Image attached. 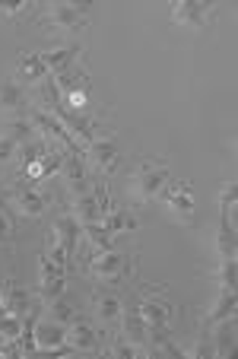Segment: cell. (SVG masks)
Listing matches in <instances>:
<instances>
[{
	"instance_id": "52a82bcc",
	"label": "cell",
	"mask_w": 238,
	"mask_h": 359,
	"mask_svg": "<svg viewBox=\"0 0 238 359\" xmlns=\"http://www.w3.org/2000/svg\"><path fill=\"white\" fill-rule=\"evenodd\" d=\"M162 203L165 210L181 223H194V191L188 182H169L162 188Z\"/></svg>"
},
{
	"instance_id": "8fae6325",
	"label": "cell",
	"mask_w": 238,
	"mask_h": 359,
	"mask_svg": "<svg viewBox=\"0 0 238 359\" xmlns=\"http://www.w3.org/2000/svg\"><path fill=\"white\" fill-rule=\"evenodd\" d=\"M38 271H41V280H38L41 302H51V299L64 296V290H67V271H64V267H57L55 261L45 258V255L38 258Z\"/></svg>"
},
{
	"instance_id": "603a6c76",
	"label": "cell",
	"mask_w": 238,
	"mask_h": 359,
	"mask_svg": "<svg viewBox=\"0 0 238 359\" xmlns=\"http://www.w3.org/2000/svg\"><path fill=\"white\" fill-rule=\"evenodd\" d=\"M225 318H235V290H219V299L213 305V312L206 315V327H213L216 321H225Z\"/></svg>"
},
{
	"instance_id": "ffe728a7",
	"label": "cell",
	"mask_w": 238,
	"mask_h": 359,
	"mask_svg": "<svg viewBox=\"0 0 238 359\" xmlns=\"http://www.w3.org/2000/svg\"><path fill=\"white\" fill-rule=\"evenodd\" d=\"M76 55H80V45H76V41H67V45H61V48L45 51V55H41V61H45V67L51 70V74H61V70L74 67Z\"/></svg>"
},
{
	"instance_id": "7a4b0ae2",
	"label": "cell",
	"mask_w": 238,
	"mask_h": 359,
	"mask_svg": "<svg viewBox=\"0 0 238 359\" xmlns=\"http://www.w3.org/2000/svg\"><path fill=\"white\" fill-rule=\"evenodd\" d=\"M130 267H134L130 255H121V251L111 248V251H102V255H92V261H89V277L99 280V283H121L130 273Z\"/></svg>"
},
{
	"instance_id": "6da1fadb",
	"label": "cell",
	"mask_w": 238,
	"mask_h": 359,
	"mask_svg": "<svg viewBox=\"0 0 238 359\" xmlns=\"http://www.w3.org/2000/svg\"><path fill=\"white\" fill-rule=\"evenodd\" d=\"M172 182V172L162 159H143L134 169V194L140 203H150L153 197L162 194V188Z\"/></svg>"
},
{
	"instance_id": "9a60e30c",
	"label": "cell",
	"mask_w": 238,
	"mask_h": 359,
	"mask_svg": "<svg viewBox=\"0 0 238 359\" xmlns=\"http://www.w3.org/2000/svg\"><path fill=\"white\" fill-rule=\"evenodd\" d=\"M67 346L74 353H99L102 344H99V334L89 321H80L76 318L74 325H67Z\"/></svg>"
},
{
	"instance_id": "f546056e",
	"label": "cell",
	"mask_w": 238,
	"mask_h": 359,
	"mask_svg": "<svg viewBox=\"0 0 238 359\" xmlns=\"http://www.w3.org/2000/svg\"><path fill=\"white\" fill-rule=\"evenodd\" d=\"M235 197H238V188L229 184V188L223 191V197H219V213H223V217L232 219V213H235Z\"/></svg>"
},
{
	"instance_id": "5bb4252c",
	"label": "cell",
	"mask_w": 238,
	"mask_h": 359,
	"mask_svg": "<svg viewBox=\"0 0 238 359\" xmlns=\"http://www.w3.org/2000/svg\"><path fill=\"white\" fill-rule=\"evenodd\" d=\"M121 305H124V296L115 290H95L92 292V309H95V318L102 325H115L121 321Z\"/></svg>"
},
{
	"instance_id": "4316f807",
	"label": "cell",
	"mask_w": 238,
	"mask_h": 359,
	"mask_svg": "<svg viewBox=\"0 0 238 359\" xmlns=\"http://www.w3.org/2000/svg\"><path fill=\"white\" fill-rule=\"evenodd\" d=\"M45 305H48V318L61 321V325H74V321H76V309L64 296L51 299V302H45Z\"/></svg>"
},
{
	"instance_id": "7402d4cb",
	"label": "cell",
	"mask_w": 238,
	"mask_h": 359,
	"mask_svg": "<svg viewBox=\"0 0 238 359\" xmlns=\"http://www.w3.org/2000/svg\"><path fill=\"white\" fill-rule=\"evenodd\" d=\"M4 137H10L13 143H29V140H35V128H32V121H29V115H13V118H7V124H4Z\"/></svg>"
},
{
	"instance_id": "8992f818",
	"label": "cell",
	"mask_w": 238,
	"mask_h": 359,
	"mask_svg": "<svg viewBox=\"0 0 238 359\" xmlns=\"http://www.w3.org/2000/svg\"><path fill=\"white\" fill-rule=\"evenodd\" d=\"M105 188H99L95 184L92 191H86V194H76V197H70V213H74L76 219H80L83 226H89V223H102L105 219Z\"/></svg>"
},
{
	"instance_id": "d4e9b609",
	"label": "cell",
	"mask_w": 238,
	"mask_h": 359,
	"mask_svg": "<svg viewBox=\"0 0 238 359\" xmlns=\"http://www.w3.org/2000/svg\"><path fill=\"white\" fill-rule=\"evenodd\" d=\"M55 83H57V89H61V93L74 95V102H83L80 95H76V89H86V74H83V70H76V67L61 70V74L55 76Z\"/></svg>"
},
{
	"instance_id": "836d02e7",
	"label": "cell",
	"mask_w": 238,
	"mask_h": 359,
	"mask_svg": "<svg viewBox=\"0 0 238 359\" xmlns=\"http://www.w3.org/2000/svg\"><path fill=\"white\" fill-rule=\"evenodd\" d=\"M0 267H4V251H0Z\"/></svg>"
},
{
	"instance_id": "30bf717a",
	"label": "cell",
	"mask_w": 238,
	"mask_h": 359,
	"mask_svg": "<svg viewBox=\"0 0 238 359\" xmlns=\"http://www.w3.org/2000/svg\"><path fill=\"white\" fill-rule=\"evenodd\" d=\"M55 115L64 121V128L70 130L74 137H80V143H92V140H99V130H102V118H95V115H83V111H70V109H64V105H57L55 109Z\"/></svg>"
},
{
	"instance_id": "4dcf8cb0",
	"label": "cell",
	"mask_w": 238,
	"mask_h": 359,
	"mask_svg": "<svg viewBox=\"0 0 238 359\" xmlns=\"http://www.w3.org/2000/svg\"><path fill=\"white\" fill-rule=\"evenodd\" d=\"M10 238H13V219H10L7 203H4V197H0V245L10 242Z\"/></svg>"
},
{
	"instance_id": "ba28073f",
	"label": "cell",
	"mask_w": 238,
	"mask_h": 359,
	"mask_svg": "<svg viewBox=\"0 0 238 359\" xmlns=\"http://www.w3.org/2000/svg\"><path fill=\"white\" fill-rule=\"evenodd\" d=\"M140 315H143V321H146V327H172L175 305H172L162 292L143 290L140 292Z\"/></svg>"
},
{
	"instance_id": "cb8c5ba5",
	"label": "cell",
	"mask_w": 238,
	"mask_h": 359,
	"mask_svg": "<svg viewBox=\"0 0 238 359\" xmlns=\"http://www.w3.org/2000/svg\"><path fill=\"white\" fill-rule=\"evenodd\" d=\"M216 251L219 258H235V223L219 213V232H216Z\"/></svg>"
},
{
	"instance_id": "4fadbf2b",
	"label": "cell",
	"mask_w": 238,
	"mask_h": 359,
	"mask_svg": "<svg viewBox=\"0 0 238 359\" xmlns=\"http://www.w3.org/2000/svg\"><path fill=\"white\" fill-rule=\"evenodd\" d=\"M0 111H7L10 118L13 115H29L26 111V86H22L16 76L0 80Z\"/></svg>"
},
{
	"instance_id": "d6986e66",
	"label": "cell",
	"mask_w": 238,
	"mask_h": 359,
	"mask_svg": "<svg viewBox=\"0 0 238 359\" xmlns=\"http://www.w3.org/2000/svg\"><path fill=\"white\" fill-rule=\"evenodd\" d=\"M105 229L111 236H124V232H136L140 229V217H136L134 207H115L111 213H105Z\"/></svg>"
},
{
	"instance_id": "d6a6232c",
	"label": "cell",
	"mask_w": 238,
	"mask_h": 359,
	"mask_svg": "<svg viewBox=\"0 0 238 359\" xmlns=\"http://www.w3.org/2000/svg\"><path fill=\"white\" fill-rule=\"evenodd\" d=\"M22 10V4H16V0H7V4H0V20H7V16H16Z\"/></svg>"
},
{
	"instance_id": "484cf974",
	"label": "cell",
	"mask_w": 238,
	"mask_h": 359,
	"mask_svg": "<svg viewBox=\"0 0 238 359\" xmlns=\"http://www.w3.org/2000/svg\"><path fill=\"white\" fill-rule=\"evenodd\" d=\"M83 236L89 238V245H92V251L95 255H102V251H111L115 245H111V232L105 229V223H89V226H83Z\"/></svg>"
},
{
	"instance_id": "44dd1931",
	"label": "cell",
	"mask_w": 238,
	"mask_h": 359,
	"mask_svg": "<svg viewBox=\"0 0 238 359\" xmlns=\"http://www.w3.org/2000/svg\"><path fill=\"white\" fill-rule=\"evenodd\" d=\"M213 327H216V331L206 334V337H210V344H213V353H216V356H225V353L235 350V318L216 321Z\"/></svg>"
},
{
	"instance_id": "7c38bea8",
	"label": "cell",
	"mask_w": 238,
	"mask_h": 359,
	"mask_svg": "<svg viewBox=\"0 0 238 359\" xmlns=\"http://www.w3.org/2000/svg\"><path fill=\"white\" fill-rule=\"evenodd\" d=\"M0 296H4V309H7V315H13V318H26V315L35 309L32 292L22 290V286H16V283H10V280L0 283Z\"/></svg>"
},
{
	"instance_id": "9c48e42d",
	"label": "cell",
	"mask_w": 238,
	"mask_h": 359,
	"mask_svg": "<svg viewBox=\"0 0 238 359\" xmlns=\"http://www.w3.org/2000/svg\"><path fill=\"white\" fill-rule=\"evenodd\" d=\"M216 16V7L213 4H204V0H181L172 7V22L175 26H188V29H206Z\"/></svg>"
},
{
	"instance_id": "83f0119b",
	"label": "cell",
	"mask_w": 238,
	"mask_h": 359,
	"mask_svg": "<svg viewBox=\"0 0 238 359\" xmlns=\"http://www.w3.org/2000/svg\"><path fill=\"white\" fill-rule=\"evenodd\" d=\"M235 280H238V264H235V258H219V271H216L219 290H235Z\"/></svg>"
},
{
	"instance_id": "f1b7e54d",
	"label": "cell",
	"mask_w": 238,
	"mask_h": 359,
	"mask_svg": "<svg viewBox=\"0 0 238 359\" xmlns=\"http://www.w3.org/2000/svg\"><path fill=\"white\" fill-rule=\"evenodd\" d=\"M108 353H111V356H118V359H130V356H136V353H140V346H136V344H130V340L121 334V337H115V340H111Z\"/></svg>"
},
{
	"instance_id": "2e32d148",
	"label": "cell",
	"mask_w": 238,
	"mask_h": 359,
	"mask_svg": "<svg viewBox=\"0 0 238 359\" xmlns=\"http://www.w3.org/2000/svg\"><path fill=\"white\" fill-rule=\"evenodd\" d=\"M45 22L55 29H64V32H76V29L86 26V16H80V10L74 4H51L45 10Z\"/></svg>"
},
{
	"instance_id": "ac0fdd59",
	"label": "cell",
	"mask_w": 238,
	"mask_h": 359,
	"mask_svg": "<svg viewBox=\"0 0 238 359\" xmlns=\"http://www.w3.org/2000/svg\"><path fill=\"white\" fill-rule=\"evenodd\" d=\"M51 229H55L57 242L67 248V255L74 258V255H76V245H80V236H83V223L67 210V213H61V217L55 219V226H51Z\"/></svg>"
},
{
	"instance_id": "3957f363",
	"label": "cell",
	"mask_w": 238,
	"mask_h": 359,
	"mask_svg": "<svg viewBox=\"0 0 238 359\" xmlns=\"http://www.w3.org/2000/svg\"><path fill=\"white\" fill-rule=\"evenodd\" d=\"M86 165L99 175H111L121 165V147L115 137H99L86 147Z\"/></svg>"
},
{
	"instance_id": "e0dca14e",
	"label": "cell",
	"mask_w": 238,
	"mask_h": 359,
	"mask_svg": "<svg viewBox=\"0 0 238 359\" xmlns=\"http://www.w3.org/2000/svg\"><path fill=\"white\" fill-rule=\"evenodd\" d=\"M45 76H51V70L45 67L41 55H35V51H22L20 61H16V80H20L22 86H38Z\"/></svg>"
},
{
	"instance_id": "5b68a950",
	"label": "cell",
	"mask_w": 238,
	"mask_h": 359,
	"mask_svg": "<svg viewBox=\"0 0 238 359\" xmlns=\"http://www.w3.org/2000/svg\"><path fill=\"white\" fill-rule=\"evenodd\" d=\"M35 350L38 353H74L67 346V325L55 318H38L35 321Z\"/></svg>"
},
{
	"instance_id": "1f68e13d",
	"label": "cell",
	"mask_w": 238,
	"mask_h": 359,
	"mask_svg": "<svg viewBox=\"0 0 238 359\" xmlns=\"http://www.w3.org/2000/svg\"><path fill=\"white\" fill-rule=\"evenodd\" d=\"M16 149H20V143H13L10 137L0 134V165L16 163Z\"/></svg>"
},
{
	"instance_id": "277c9868",
	"label": "cell",
	"mask_w": 238,
	"mask_h": 359,
	"mask_svg": "<svg viewBox=\"0 0 238 359\" xmlns=\"http://www.w3.org/2000/svg\"><path fill=\"white\" fill-rule=\"evenodd\" d=\"M10 203L16 207V213L26 219H38L48 207V194L38 191V184H29V182H20L10 188Z\"/></svg>"
}]
</instances>
